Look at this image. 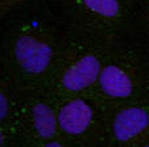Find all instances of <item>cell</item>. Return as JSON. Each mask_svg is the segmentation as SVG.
I'll return each instance as SVG.
<instances>
[{
	"label": "cell",
	"instance_id": "cell-1",
	"mask_svg": "<svg viewBox=\"0 0 149 147\" xmlns=\"http://www.w3.org/2000/svg\"><path fill=\"white\" fill-rule=\"evenodd\" d=\"M15 56L25 72L39 74L49 68L52 59V48L47 42L25 34L16 41Z\"/></svg>",
	"mask_w": 149,
	"mask_h": 147
},
{
	"label": "cell",
	"instance_id": "cell-2",
	"mask_svg": "<svg viewBox=\"0 0 149 147\" xmlns=\"http://www.w3.org/2000/svg\"><path fill=\"white\" fill-rule=\"evenodd\" d=\"M101 70L100 60L94 55H85L64 72L62 85L70 91H81L97 82Z\"/></svg>",
	"mask_w": 149,
	"mask_h": 147
},
{
	"label": "cell",
	"instance_id": "cell-3",
	"mask_svg": "<svg viewBox=\"0 0 149 147\" xmlns=\"http://www.w3.org/2000/svg\"><path fill=\"white\" fill-rule=\"evenodd\" d=\"M59 126L71 135L84 133L93 121V109L82 99H73L65 103L58 113Z\"/></svg>",
	"mask_w": 149,
	"mask_h": 147
},
{
	"label": "cell",
	"instance_id": "cell-4",
	"mask_svg": "<svg viewBox=\"0 0 149 147\" xmlns=\"http://www.w3.org/2000/svg\"><path fill=\"white\" fill-rule=\"evenodd\" d=\"M149 126V113L140 107L124 108L115 116L113 122V133L122 142L134 139Z\"/></svg>",
	"mask_w": 149,
	"mask_h": 147
},
{
	"label": "cell",
	"instance_id": "cell-5",
	"mask_svg": "<svg viewBox=\"0 0 149 147\" xmlns=\"http://www.w3.org/2000/svg\"><path fill=\"white\" fill-rule=\"evenodd\" d=\"M98 83L106 95L115 99H126L134 91V82L130 74L123 68L114 64L102 68Z\"/></svg>",
	"mask_w": 149,
	"mask_h": 147
},
{
	"label": "cell",
	"instance_id": "cell-6",
	"mask_svg": "<svg viewBox=\"0 0 149 147\" xmlns=\"http://www.w3.org/2000/svg\"><path fill=\"white\" fill-rule=\"evenodd\" d=\"M31 119L36 132L42 138H51L59 126L58 115L45 103H37L31 109Z\"/></svg>",
	"mask_w": 149,
	"mask_h": 147
},
{
	"label": "cell",
	"instance_id": "cell-7",
	"mask_svg": "<svg viewBox=\"0 0 149 147\" xmlns=\"http://www.w3.org/2000/svg\"><path fill=\"white\" fill-rule=\"evenodd\" d=\"M84 7L90 12L105 18H114L120 12L118 0H81Z\"/></svg>",
	"mask_w": 149,
	"mask_h": 147
},
{
	"label": "cell",
	"instance_id": "cell-8",
	"mask_svg": "<svg viewBox=\"0 0 149 147\" xmlns=\"http://www.w3.org/2000/svg\"><path fill=\"white\" fill-rule=\"evenodd\" d=\"M8 111H9V103H8V98L4 93L0 94V119L5 120L8 116Z\"/></svg>",
	"mask_w": 149,
	"mask_h": 147
},
{
	"label": "cell",
	"instance_id": "cell-9",
	"mask_svg": "<svg viewBox=\"0 0 149 147\" xmlns=\"http://www.w3.org/2000/svg\"><path fill=\"white\" fill-rule=\"evenodd\" d=\"M22 1L24 0H0V9H1L3 12H5V10L16 7V5H18Z\"/></svg>",
	"mask_w": 149,
	"mask_h": 147
},
{
	"label": "cell",
	"instance_id": "cell-10",
	"mask_svg": "<svg viewBox=\"0 0 149 147\" xmlns=\"http://www.w3.org/2000/svg\"><path fill=\"white\" fill-rule=\"evenodd\" d=\"M43 147H63V146L60 145L59 142H50V143H47V145H45Z\"/></svg>",
	"mask_w": 149,
	"mask_h": 147
},
{
	"label": "cell",
	"instance_id": "cell-11",
	"mask_svg": "<svg viewBox=\"0 0 149 147\" xmlns=\"http://www.w3.org/2000/svg\"><path fill=\"white\" fill-rule=\"evenodd\" d=\"M145 147H149V145H147V146H145Z\"/></svg>",
	"mask_w": 149,
	"mask_h": 147
}]
</instances>
